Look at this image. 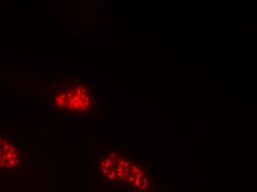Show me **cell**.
Listing matches in <instances>:
<instances>
[{"label": "cell", "instance_id": "7a4b0ae2", "mask_svg": "<svg viewBox=\"0 0 257 192\" xmlns=\"http://www.w3.org/2000/svg\"><path fill=\"white\" fill-rule=\"evenodd\" d=\"M96 170L106 182L122 186L140 188V168L126 157L115 152L105 154L97 163Z\"/></svg>", "mask_w": 257, "mask_h": 192}, {"label": "cell", "instance_id": "6da1fadb", "mask_svg": "<svg viewBox=\"0 0 257 192\" xmlns=\"http://www.w3.org/2000/svg\"><path fill=\"white\" fill-rule=\"evenodd\" d=\"M53 108L68 115H90L95 110V98L90 86L73 79H59L49 92Z\"/></svg>", "mask_w": 257, "mask_h": 192}, {"label": "cell", "instance_id": "3957f363", "mask_svg": "<svg viewBox=\"0 0 257 192\" xmlns=\"http://www.w3.org/2000/svg\"><path fill=\"white\" fill-rule=\"evenodd\" d=\"M22 165L23 157L17 143L0 132V171H15Z\"/></svg>", "mask_w": 257, "mask_h": 192}]
</instances>
